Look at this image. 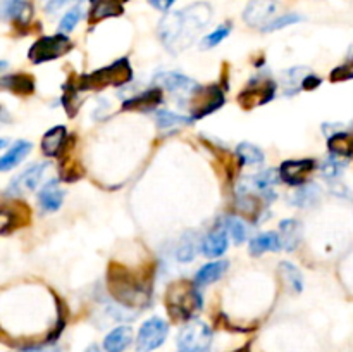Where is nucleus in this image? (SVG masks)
Listing matches in <instances>:
<instances>
[{
    "mask_svg": "<svg viewBox=\"0 0 353 352\" xmlns=\"http://www.w3.org/2000/svg\"><path fill=\"white\" fill-rule=\"evenodd\" d=\"M279 182H281V178H279V173L276 171V169H265V171L252 176V178L248 179L247 185H252L255 190H261L262 192V190L272 188V186Z\"/></svg>",
    "mask_w": 353,
    "mask_h": 352,
    "instance_id": "obj_32",
    "label": "nucleus"
},
{
    "mask_svg": "<svg viewBox=\"0 0 353 352\" xmlns=\"http://www.w3.org/2000/svg\"><path fill=\"white\" fill-rule=\"evenodd\" d=\"M123 14V0H90V23Z\"/></svg>",
    "mask_w": 353,
    "mask_h": 352,
    "instance_id": "obj_17",
    "label": "nucleus"
},
{
    "mask_svg": "<svg viewBox=\"0 0 353 352\" xmlns=\"http://www.w3.org/2000/svg\"><path fill=\"white\" fill-rule=\"evenodd\" d=\"M123 2H130V0H123Z\"/></svg>",
    "mask_w": 353,
    "mask_h": 352,
    "instance_id": "obj_48",
    "label": "nucleus"
},
{
    "mask_svg": "<svg viewBox=\"0 0 353 352\" xmlns=\"http://www.w3.org/2000/svg\"><path fill=\"white\" fill-rule=\"evenodd\" d=\"M6 119H7V113H6V110H3V107L0 106V124L6 123Z\"/></svg>",
    "mask_w": 353,
    "mask_h": 352,
    "instance_id": "obj_42",
    "label": "nucleus"
},
{
    "mask_svg": "<svg viewBox=\"0 0 353 352\" xmlns=\"http://www.w3.org/2000/svg\"><path fill=\"white\" fill-rule=\"evenodd\" d=\"M155 121H157V126L162 131H174L192 123V117L181 116V114H176L168 109H162L157 110V114H155Z\"/></svg>",
    "mask_w": 353,
    "mask_h": 352,
    "instance_id": "obj_25",
    "label": "nucleus"
},
{
    "mask_svg": "<svg viewBox=\"0 0 353 352\" xmlns=\"http://www.w3.org/2000/svg\"><path fill=\"white\" fill-rule=\"evenodd\" d=\"M281 248V238H279V233H276V231H265V233L257 235L250 242L252 255H261L264 252H278Z\"/></svg>",
    "mask_w": 353,
    "mask_h": 352,
    "instance_id": "obj_23",
    "label": "nucleus"
},
{
    "mask_svg": "<svg viewBox=\"0 0 353 352\" xmlns=\"http://www.w3.org/2000/svg\"><path fill=\"white\" fill-rule=\"evenodd\" d=\"M81 2L83 0H41V6H43L45 12L54 14V12H57V10H61L62 7L71 6V3L78 6V3H81Z\"/></svg>",
    "mask_w": 353,
    "mask_h": 352,
    "instance_id": "obj_36",
    "label": "nucleus"
},
{
    "mask_svg": "<svg viewBox=\"0 0 353 352\" xmlns=\"http://www.w3.org/2000/svg\"><path fill=\"white\" fill-rule=\"evenodd\" d=\"M47 169V164L45 162H40V164H33L26 169V171L21 173L19 176L10 182L9 185V195H23L24 192H31L38 186L40 179L43 178V173Z\"/></svg>",
    "mask_w": 353,
    "mask_h": 352,
    "instance_id": "obj_11",
    "label": "nucleus"
},
{
    "mask_svg": "<svg viewBox=\"0 0 353 352\" xmlns=\"http://www.w3.org/2000/svg\"><path fill=\"white\" fill-rule=\"evenodd\" d=\"M7 68V62H0V71H2V69H6Z\"/></svg>",
    "mask_w": 353,
    "mask_h": 352,
    "instance_id": "obj_45",
    "label": "nucleus"
},
{
    "mask_svg": "<svg viewBox=\"0 0 353 352\" xmlns=\"http://www.w3.org/2000/svg\"><path fill=\"white\" fill-rule=\"evenodd\" d=\"M14 228V214L10 211L0 209V233L12 230Z\"/></svg>",
    "mask_w": 353,
    "mask_h": 352,
    "instance_id": "obj_38",
    "label": "nucleus"
},
{
    "mask_svg": "<svg viewBox=\"0 0 353 352\" xmlns=\"http://www.w3.org/2000/svg\"><path fill=\"white\" fill-rule=\"evenodd\" d=\"M352 128H353V124H352Z\"/></svg>",
    "mask_w": 353,
    "mask_h": 352,
    "instance_id": "obj_50",
    "label": "nucleus"
},
{
    "mask_svg": "<svg viewBox=\"0 0 353 352\" xmlns=\"http://www.w3.org/2000/svg\"><path fill=\"white\" fill-rule=\"evenodd\" d=\"M352 78H353V69L350 66H340V68H336L333 72H331V79H333V81H347V79H352Z\"/></svg>",
    "mask_w": 353,
    "mask_h": 352,
    "instance_id": "obj_37",
    "label": "nucleus"
},
{
    "mask_svg": "<svg viewBox=\"0 0 353 352\" xmlns=\"http://www.w3.org/2000/svg\"><path fill=\"white\" fill-rule=\"evenodd\" d=\"M236 154L240 157V161L247 166H261L264 162V152L259 147H255L254 144H240L236 147Z\"/></svg>",
    "mask_w": 353,
    "mask_h": 352,
    "instance_id": "obj_27",
    "label": "nucleus"
},
{
    "mask_svg": "<svg viewBox=\"0 0 353 352\" xmlns=\"http://www.w3.org/2000/svg\"><path fill=\"white\" fill-rule=\"evenodd\" d=\"M202 245V252L207 257H219L228 251V231L223 226V223L214 230L207 231L205 237L200 242Z\"/></svg>",
    "mask_w": 353,
    "mask_h": 352,
    "instance_id": "obj_13",
    "label": "nucleus"
},
{
    "mask_svg": "<svg viewBox=\"0 0 353 352\" xmlns=\"http://www.w3.org/2000/svg\"><path fill=\"white\" fill-rule=\"evenodd\" d=\"M65 137H68V130L64 126H54L48 130L41 138V150L48 157H57L65 147Z\"/></svg>",
    "mask_w": 353,
    "mask_h": 352,
    "instance_id": "obj_20",
    "label": "nucleus"
},
{
    "mask_svg": "<svg viewBox=\"0 0 353 352\" xmlns=\"http://www.w3.org/2000/svg\"><path fill=\"white\" fill-rule=\"evenodd\" d=\"M31 16L33 6L28 0H0V19H12L19 24H28Z\"/></svg>",
    "mask_w": 353,
    "mask_h": 352,
    "instance_id": "obj_12",
    "label": "nucleus"
},
{
    "mask_svg": "<svg viewBox=\"0 0 353 352\" xmlns=\"http://www.w3.org/2000/svg\"><path fill=\"white\" fill-rule=\"evenodd\" d=\"M154 81L159 83L161 88H164L165 92H171L179 97H188L190 93L199 86V83L193 81L192 78H188V76L176 71L159 72V75L154 78Z\"/></svg>",
    "mask_w": 353,
    "mask_h": 352,
    "instance_id": "obj_9",
    "label": "nucleus"
},
{
    "mask_svg": "<svg viewBox=\"0 0 353 352\" xmlns=\"http://www.w3.org/2000/svg\"><path fill=\"white\" fill-rule=\"evenodd\" d=\"M279 273L285 278V282L292 286L295 292H302L303 290V276L300 273V269L296 268L292 262H281L279 264Z\"/></svg>",
    "mask_w": 353,
    "mask_h": 352,
    "instance_id": "obj_31",
    "label": "nucleus"
},
{
    "mask_svg": "<svg viewBox=\"0 0 353 352\" xmlns=\"http://www.w3.org/2000/svg\"><path fill=\"white\" fill-rule=\"evenodd\" d=\"M162 102V90L152 88L147 92H141L138 95L131 97V99L124 100L123 109L126 110H150L157 107Z\"/></svg>",
    "mask_w": 353,
    "mask_h": 352,
    "instance_id": "obj_19",
    "label": "nucleus"
},
{
    "mask_svg": "<svg viewBox=\"0 0 353 352\" xmlns=\"http://www.w3.org/2000/svg\"><path fill=\"white\" fill-rule=\"evenodd\" d=\"M316 162L312 159H300V161H285L279 168V178L292 186H300L305 183L307 176L314 171Z\"/></svg>",
    "mask_w": 353,
    "mask_h": 352,
    "instance_id": "obj_10",
    "label": "nucleus"
},
{
    "mask_svg": "<svg viewBox=\"0 0 353 352\" xmlns=\"http://www.w3.org/2000/svg\"><path fill=\"white\" fill-rule=\"evenodd\" d=\"M347 168V159L336 157V155H330L324 162H321V175L330 182H334L341 176L343 169Z\"/></svg>",
    "mask_w": 353,
    "mask_h": 352,
    "instance_id": "obj_30",
    "label": "nucleus"
},
{
    "mask_svg": "<svg viewBox=\"0 0 353 352\" xmlns=\"http://www.w3.org/2000/svg\"><path fill=\"white\" fill-rule=\"evenodd\" d=\"M31 148H33V145L28 140H17L16 144L10 145L9 150L0 157V173L10 171V169H14L16 166H19L21 162L28 157Z\"/></svg>",
    "mask_w": 353,
    "mask_h": 352,
    "instance_id": "obj_16",
    "label": "nucleus"
},
{
    "mask_svg": "<svg viewBox=\"0 0 353 352\" xmlns=\"http://www.w3.org/2000/svg\"><path fill=\"white\" fill-rule=\"evenodd\" d=\"M327 147H330L331 155L348 161L353 155V135L341 130L336 131V133L327 137Z\"/></svg>",
    "mask_w": 353,
    "mask_h": 352,
    "instance_id": "obj_22",
    "label": "nucleus"
},
{
    "mask_svg": "<svg viewBox=\"0 0 353 352\" xmlns=\"http://www.w3.org/2000/svg\"><path fill=\"white\" fill-rule=\"evenodd\" d=\"M64 195L65 192L59 185V179H50L38 192V204L47 213H55V211L61 209L62 202H64Z\"/></svg>",
    "mask_w": 353,
    "mask_h": 352,
    "instance_id": "obj_14",
    "label": "nucleus"
},
{
    "mask_svg": "<svg viewBox=\"0 0 353 352\" xmlns=\"http://www.w3.org/2000/svg\"><path fill=\"white\" fill-rule=\"evenodd\" d=\"M85 352H102V349H100L99 345H90Z\"/></svg>",
    "mask_w": 353,
    "mask_h": 352,
    "instance_id": "obj_43",
    "label": "nucleus"
},
{
    "mask_svg": "<svg viewBox=\"0 0 353 352\" xmlns=\"http://www.w3.org/2000/svg\"><path fill=\"white\" fill-rule=\"evenodd\" d=\"M300 21H303V17L300 16V14L288 12V14H283V16H279V17H272V19L269 21V23L265 24L262 30H264V31H278V30H283V28H286V26H292V24L300 23Z\"/></svg>",
    "mask_w": 353,
    "mask_h": 352,
    "instance_id": "obj_35",
    "label": "nucleus"
},
{
    "mask_svg": "<svg viewBox=\"0 0 353 352\" xmlns=\"http://www.w3.org/2000/svg\"><path fill=\"white\" fill-rule=\"evenodd\" d=\"M7 145V138H0V150Z\"/></svg>",
    "mask_w": 353,
    "mask_h": 352,
    "instance_id": "obj_44",
    "label": "nucleus"
},
{
    "mask_svg": "<svg viewBox=\"0 0 353 352\" xmlns=\"http://www.w3.org/2000/svg\"><path fill=\"white\" fill-rule=\"evenodd\" d=\"M321 81H323V79H321L319 76L307 75L305 78L302 79V85H300V88H302V90H314V88H317V86L321 85Z\"/></svg>",
    "mask_w": 353,
    "mask_h": 352,
    "instance_id": "obj_39",
    "label": "nucleus"
},
{
    "mask_svg": "<svg viewBox=\"0 0 353 352\" xmlns=\"http://www.w3.org/2000/svg\"><path fill=\"white\" fill-rule=\"evenodd\" d=\"M228 268H230V261H226V259H217V261L209 262V264L202 266V268L196 271L195 282L193 283H195L196 286L210 285V283L223 278L224 273L228 271Z\"/></svg>",
    "mask_w": 353,
    "mask_h": 352,
    "instance_id": "obj_18",
    "label": "nucleus"
},
{
    "mask_svg": "<svg viewBox=\"0 0 353 352\" xmlns=\"http://www.w3.org/2000/svg\"><path fill=\"white\" fill-rule=\"evenodd\" d=\"M71 40L68 38V35L59 33L54 37H43L40 40H37L33 43V47L30 48V59L34 64H41V62L52 61V59L61 57L62 54L71 48Z\"/></svg>",
    "mask_w": 353,
    "mask_h": 352,
    "instance_id": "obj_6",
    "label": "nucleus"
},
{
    "mask_svg": "<svg viewBox=\"0 0 353 352\" xmlns=\"http://www.w3.org/2000/svg\"><path fill=\"white\" fill-rule=\"evenodd\" d=\"M169 335L168 321L159 316H152L140 326L137 335L138 352H154L161 347Z\"/></svg>",
    "mask_w": 353,
    "mask_h": 352,
    "instance_id": "obj_5",
    "label": "nucleus"
},
{
    "mask_svg": "<svg viewBox=\"0 0 353 352\" xmlns=\"http://www.w3.org/2000/svg\"><path fill=\"white\" fill-rule=\"evenodd\" d=\"M147 2L150 3L154 9L161 10V12H169V9L174 6L176 0H147Z\"/></svg>",
    "mask_w": 353,
    "mask_h": 352,
    "instance_id": "obj_40",
    "label": "nucleus"
},
{
    "mask_svg": "<svg viewBox=\"0 0 353 352\" xmlns=\"http://www.w3.org/2000/svg\"><path fill=\"white\" fill-rule=\"evenodd\" d=\"M133 342V330L131 326L121 324L110 330L103 338V351L105 352H124Z\"/></svg>",
    "mask_w": 353,
    "mask_h": 352,
    "instance_id": "obj_15",
    "label": "nucleus"
},
{
    "mask_svg": "<svg viewBox=\"0 0 353 352\" xmlns=\"http://www.w3.org/2000/svg\"><path fill=\"white\" fill-rule=\"evenodd\" d=\"M278 0H250L243 10V21L252 28H264L278 10Z\"/></svg>",
    "mask_w": 353,
    "mask_h": 352,
    "instance_id": "obj_7",
    "label": "nucleus"
},
{
    "mask_svg": "<svg viewBox=\"0 0 353 352\" xmlns=\"http://www.w3.org/2000/svg\"><path fill=\"white\" fill-rule=\"evenodd\" d=\"M212 344V330L203 321H188L179 330L178 347L183 352H209Z\"/></svg>",
    "mask_w": 353,
    "mask_h": 352,
    "instance_id": "obj_3",
    "label": "nucleus"
},
{
    "mask_svg": "<svg viewBox=\"0 0 353 352\" xmlns=\"http://www.w3.org/2000/svg\"><path fill=\"white\" fill-rule=\"evenodd\" d=\"M0 85H2L3 88L10 90V92L19 93V95H28V93H31L34 90L33 79H31L30 76L24 75L6 76V78H2Z\"/></svg>",
    "mask_w": 353,
    "mask_h": 352,
    "instance_id": "obj_26",
    "label": "nucleus"
},
{
    "mask_svg": "<svg viewBox=\"0 0 353 352\" xmlns=\"http://www.w3.org/2000/svg\"><path fill=\"white\" fill-rule=\"evenodd\" d=\"M276 83L272 79H259V83H250L247 90L240 95V104L247 109H252L255 106L268 104L269 100L274 99Z\"/></svg>",
    "mask_w": 353,
    "mask_h": 352,
    "instance_id": "obj_8",
    "label": "nucleus"
},
{
    "mask_svg": "<svg viewBox=\"0 0 353 352\" xmlns=\"http://www.w3.org/2000/svg\"><path fill=\"white\" fill-rule=\"evenodd\" d=\"M221 223H223V226L226 228L228 233L231 235L234 244H243V242L248 238V226L243 219H240V217L230 216L224 221H221Z\"/></svg>",
    "mask_w": 353,
    "mask_h": 352,
    "instance_id": "obj_29",
    "label": "nucleus"
},
{
    "mask_svg": "<svg viewBox=\"0 0 353 352\" xmlns=\"http://www.w3.org/2000/svg\"><path fill=\"white\" fill-rule=\"evenodd\" d=\"M28 352H43V349H33V351H28Z\"/></svg>",
    "mask_w": 353,
    "mask_h": 352,
    "instance_id": "obj_46",
    "label": "nucleus"
},
{
    "mask_svg": "<svg viewBox=\"0 0 353 352\" xmlns=\"http://www.w3.org/2000/svg\"><path fill=\"white\" fill-rule=\"evenodd\" d=\"M230 33H231V24H228V23L221 24V26H217L212 33L205 35V37L202 38V41H200V48L207 50V48L216 47V45H219L224 38H228V35Z\"/></svg>",
    "mask_w": 353,
    "mask_h": 352,
    "instance_id": "obj_34",
    "label": "nucleus"
},
{
    "mask_svg": "<svg viewBox=\"0 0 353 352\" xmlns=\"http://www.w3.org/2000/svg\"><path fill=\"white\" fill-rule=\"evenodd\" d=\"M321 200V188L316 183H303L299 186V190H295V193L292 195V204L296 207H307L316 206Z\"/></svg>",
    "mask_w": 353,
    "mask_h": 352,
    "instance_id": "obj_24",
    "label": "nucleus"
},
{
    "mask_svg": "<svg viewBox=\"0 0 353 352\" xmlns=\"http://www.w3.org/2000/svg\"><path fill=\"white\" fill-rule=\"evenodd\" d=\"M83 16H85V10H83L81 3H78V6H74L72 9H69L68 12L62 16L61 23H59V33H71V31L78 26L79 21L83 19Z\"/></svg>",
    "mask_w": 353,
    "mask_h": 352,
    "instance_id": "obj_33",
    "label": "nucleus"
},
{
    "mask_svg": "<svg viewBox=\"0 0 353 352\" xmlns=\"http://www.w3.org/2000/svg\"><path fill=\"white\" fill-rule=\"evenodd\" d=\"M178 352H183V351H178Z\"/></svg>",
    "mask_w": 353,
    "mask_h": 352,
    "instance_id": "obj_49",
    "label": "nucleus"
},
{
    "mask_svg": "<svg viewBox=\"0 0 353 352\" xmlns=\"http://www.w3.org/2000/svg\"><path fill=\"white\" fill-rule=\"evenodd\" d=\"M186 99H188V102H185L183 106H188V109H192L193 121L209 116L214 110L221 109V106L224 104V93L217 86H205L203 88L199 85Z\"/></svg>",
    "mask_w": 353,
    "mask_h": 352,
    "instance_id": "obj_4",
    "label": "nucleus"
},
{
    "mask_svg": "<svg viewBox=\"0 0 353 352\" xmlns=\"http://www.w3.org/2000/svg\"><path fill=\"white\" fill-rule=\"evenodd\" d=\"M195 286V283L188 282H178L169 286L165 304L174 320L190 321V317L196 316V313L202 311L203 300Z\"/></svg>",
    "mask_w": 353,
    "mask_h": 352,
    "instance_id": "obj_2",
    "label": "nucleus"
},
{
    "mask_svg": "<svg viewBox=\"0 0 353 352\" xmlns=\"http://www.w3.org/2000/svg\"><path fill=\"white\" fill-rule=\"evenodd\" d=\"M196 248H199V240H196L195 235H185L179 242L178 248H176V259L179 262H192L196 255Z\"/></svg>",
    "mask_w": 353,
    "mask_h": 352,
    "instance_id": "obj_28",
    "label": "nucleus"
},
{
    "mask_svg": "<svg viewBox=\"0 0 353 352\" xmlns=\"http://www.w3.org/2000/svg\"><path fill=\"white\" fill-rule=\"evenodd\" d=\"M236 352H248V349L243 347V349H240V351H236Z\"/></svg>",
    "mask_w": 353,
    "mask_h": 352,
    "instance_id": "obj_47",
    "label": "nucleus"
},
{
    "mask_svg": "<svg viewBox=\"0 0 353 352\" xmlns=\"http://www.w3.org/2000/svg\"><path fill=\"white\" fill-rule=\"evenodd\" d=\"M279 238H281V247L292 252L299 247L300 240H302V223L296 219H285L279 224Z\"/></svg>",
    "mask_w": 353,
    "mask_h": 352,
    "instance_id": "obj_21",
    "label": "nucleus"
},
{
    "mask_svg": "<svg viewBox=\"0 0 353 352\" xmlns=\"http://www.w3.org/2000/svg\"><path fill=\"white\" fill-rule=\"evenodd\" d=\"M331 188H333V190H331V192L336 193V195L345 197V199H352L350 188H347V186H345L343 183H338V182L331 183Z\"/></svg>",
    "mask_w": 353,
    "mask_h": 352,
    "instance_id": "obj_41",
    "label": "nucleus"
},
{
    "mask_svg": "<svg viewBox=\"0 0 353 352\" xmlns=\"http://www.w3.org/2000/svg\"><path fill=\"white\" fill-rule=\"evenodd\" d=\"M212 19V7L207 2H195L181 10L165 12L159 23L157 33L171 54H179L196 40Z\"/></svg>",
    "mask_w": 353,
    "mask_h": 352,
    "instance_id": "obj_1",
    "label": "nucleus"
}]
</instances>
